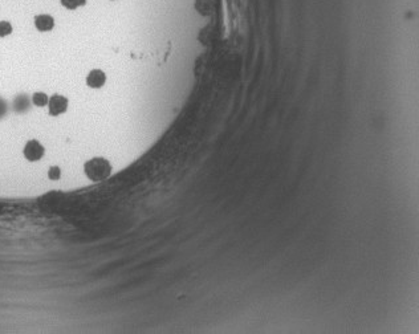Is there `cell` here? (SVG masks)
I'll return each mask as SVG.
<instances>
[{
  "instance_id": "3957f363",
  "label": "cell",
  "mask_w": 419,
  "mask_h": 334,
  "mask_svg": "<svg viewBox=\"0 0 419 334\" xmlns=\"http://www.w3.org/2000/svg\"><path fill=\"white\" fill-rule=\"evenodd\" d=\"M48 108H49V114L51 116H60L62 113L67 112L68 109V100L65 98L64 96H60V94H55L52 96L48 101Z\"/></svg>"
},
{
  "instance_id": "8fae6325",
  "label": "cell",
  "mask_w": 419,
  "mask_h": 334,
  "mask_svg": "<svg viewBox=\"0 0 419 334\" xmlns=\"http://www.w3.org/2000/svg\"><path fill=\"white\" fill-rule=\"evenodd\" d=\"M61 175V171H60V167L57 166H52L48 170V178L52 180H57Z\"/></svg>"
},
{
  "instance_id": "ba28073f",
  "label": "cell",
  "mask_w": 419,
  "mask_h": 334,
  "mask_svg": "<svg viewBox=\"0 0 419 334\" xmlns=\"http://www.w3.org/2000/svg\"><path fill=\"white\" fill-rule=\"evenodd\" d=\"M62 7H65L67 10H76L78 7L85 6L87 0H60Z\"/></svg>"
},
{
  "instance_id": "7a4b0ae2",
  "label": "cell",
  "mask_w": 419,
  "mask_h": 334,
  "mask_svg": "<svg viewBox=\"0 0 419 334\" xmlns=\"http://www.w3.org/2000/svg\"><path fill=\"white\" fill-rule=\"evenodd\" d=\"M23 153L24 157H26L29 162H36L39 161V159H41L43 155H44V146H43L39 141L31 139V141L27 142L26 146H24Z\"/></svg>"
},
{
  "instance_id": "7c38bea8",
  "label": "cell",
  "mask_w": 419,
  "mask_h": 334,
  "mask_svg": "<svg viewBox=\"0 0 419 334\" xmlns=\"http://www.w3.org/2000/svg\"><path fill=\"white\" fill-rule=\"evenodd\" d=\"M7 112V105H6V101H3L2 98H0V118L6 114Z\"/></svg>"
},
{
  "instance_id": "5b68a950",
  "label": "cell",
  "mask_w": 419,
  "mask_h": 334,
  "mask_svg": "<svg viewBox=\"0 0 419 334\" xmlns=\"http://www.w3.org/2000/svg\"><path fill=\"white\" fill-rule=\"evenodd\" d=\"M35 27L39 29L40 32H48L55 27V19L51 15H47V13L37 15V16H35Z\"/></svg>"
},
{
  "instance_id": "277c9868",
  "label": "cell",
  "mask_w": 419,
  "mask_h": 334,
  "mask_svg": "<svg viewBox=\"0 0 419 334\" xmlns=\"http://www.w3.org/2000/svg\"><path fill=\"white\" fill-rule=\"evenodd\" d=\"M107 82V76L101 69H93L87 76V85L93 89H100Z\"/></svg>"
},
{
  "instance_id": "8992f818",
  "label": "cell",
  "mask_w": 419,
  "mask_h": 334,
  "mask_svg": "<svg viewBox=\"0 0 419 334\" xmlns=\"http://www.w3.org/2000/svg\"><path fill=\"white\" fill-rule=\"evenodd\" d=\"M195 8H197L200 13L208 15V13L211 12V8H213V6H211V0H197V2H195Z\"/></svg>"
},
{
  "instance_id": "9c48e42d",
  "label": "cell",
  "mask_w": 419,
  "mask_h": 334,
  "mask_svg": "<svg viewBox=\"0 0 419 334\" xmlns=\"http://www.w3.org/2000/svg\"><path fill=\"white\" fill-rule=\"evenodd\" d=\"M13 105H15V110H16V112H24V110L29 106V101L26 96H19L16 100H15V103H13Z\"/></svg>"
},
{
  "instance_id": "6da1fadb",
  "label": "cell",
  "mask_w": 419,
  "mask_h": 334,
  "mask_svg": "<svg viewBox=\"0 0 419 334\" xmlns=\"http://www.w3.org/2000/svg\"><path fill=\"white\" fill-rule=\"evenodd\" d=\"M87 177L93 182H102L112 174V164L105 158H92L84 164Z\"/></svg>"
},
{
  "instance_id": "52a82bcc",
  "label": "cell",
  "mask_w": 419,
  "mask_h": 334,
  "mask_svg": "<svg viewBox=\"0 0 419 334\" xmlns=\"http://www.w3.org/2000/svg\"><path fill=\"white\" fill-rule=\"evenodd\" d=\"M48 101H49L48 96H47L46 93H43V92H36L32 96V102L35 103L36 106H39V108L48 105Z\"/></svg>"
},
{
  "instance_id": "30bf717a",
  "label": "cell",
  "mask_w": 419,
  "mask_h": 334,
  "mask_svg": "<svg viewBox=\"0 0 419 334\" xmlns=\"http://www.w3.org/2000/svg\"><path fill=\"white\" fill-rule=\"evenodd\" d=\"M12 33V26L8 22H0V37H6V36Z\"/></svg>"
}]
</instances>
